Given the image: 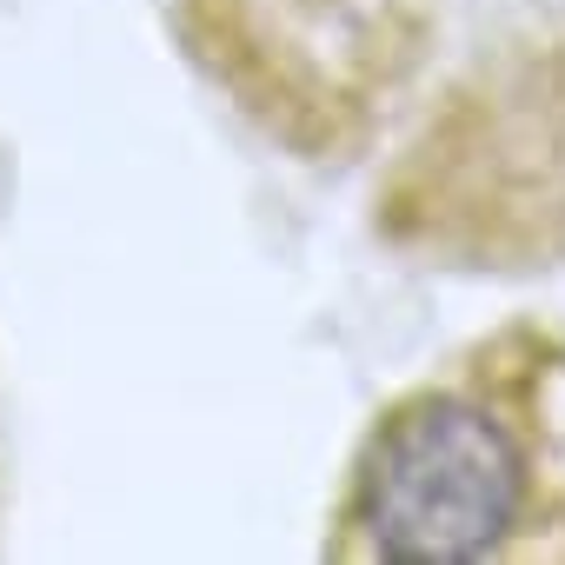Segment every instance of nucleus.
I'll use <instances>...</instances> for the list:
<instances>
[{"label": "nucleus", "mask_w": 565, "mask_h": 565, "mask_svg": "<svg viewBox=\"0 0 565 565\" xmlns=\"http://www.w3.org/2000/svg\"><path fill=\"white\" fill-rule=\"evenodd\" d=\"M565 353L539 327H505L446 373L399 393L360 439L327 552L380 565H486L558 552L565 419L552 386Z\"/></svg>", "instance_id": "f257e3e1"}, {"label": "nucleus", "mask_w": 565, "mask_h": 565, "mask_svg": "<svg viewBox=\"0 0 565 565\" xmlns=\"http://www.w3.org/2000/svg\"><path fill=\"white\" fill-rule=\"evenodd\" d=\"M446 0H173L226 107L294 160H353L419 87Z\"/></svg>", "instance_id": "f03ea898"}]
</instances>
